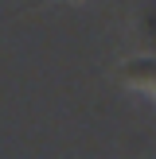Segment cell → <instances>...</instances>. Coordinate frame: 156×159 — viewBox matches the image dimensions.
I'll use <instances>...</instances> for the list:
<instances>
[{
    "label": "cell",
    "instance_id": "cell-1",
    "mask_svg": "<svg viewBox=\"0 0 156 159\" xmlns=\"http://www.w3.org/2000/svg\"><path fill=\"white\" fill-rule=\"evenodd\" d=\"M121 74L129 78L133 85H140V89H152V93H156V58H133Z\"/></svg>",
    "mask_w": 156,
    "mask_h": 159
}]
</instances>
